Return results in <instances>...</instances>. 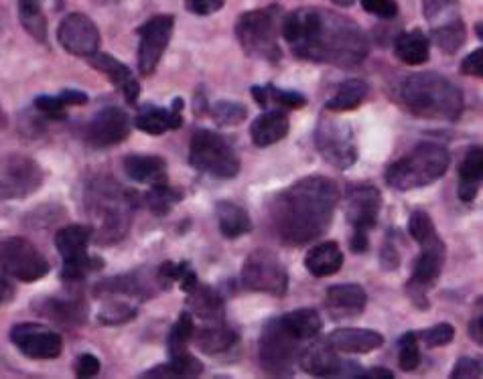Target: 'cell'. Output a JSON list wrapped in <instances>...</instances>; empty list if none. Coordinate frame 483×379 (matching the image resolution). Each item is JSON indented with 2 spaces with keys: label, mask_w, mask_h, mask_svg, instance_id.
<instances>
[{
  "label": "cell",
  "mask_w": 483,
  "mask_h": 379,
  "mask_svg": "<svg viewBox=\"0 0 483 379\" xmlns=\"http://www.w3.org/2000/svg\"><path fill=\"white\" fill-rule=\"evenodd\" d=\"M280 37L295 57L337 67L360 65L370 43L357 23L327 8H297L280 21Z\"/></svg>",
  "instance_id": "cell-1"
},
{
  "label": "cell",
  "mask_w": 483,
  "mask_h": 379,
  "mask_svg": "<svg viewBox=\"0 0 483 379\" xmlns=\"http://www.w3.org/2000/svg\"><path fill=\"white\" fill-rule=\"evenodd\" d=\"M337 204V183L329 176L311 175L274 197L270 222L282 243L305 246L329 230Z\"/></svg>",
  "instance_id": "cell-2"
},
{
  "label": "cell",
  "mask_w": 483,
  "mask_h": 379,
  "mask_svg": "<svg viewBox=\"0 0 483 379\" xmlns=\"http://www.w3.org/2000/svg\"><path fill=\"white\" fill-rule=\"evenodd\" d=\"M402 102L421 120L455 122L463 114V91L435 71L412 73L402 83Z\"/></svg>",
  "instance_id": "cell-3"
},
{
  "label": "cell",
  "mask_w": 483,
  "mask_h": 379,
  "mask_svg": "<svg viewBox=\"0 0 483 379\" xmlns=\"http://www.w3.org/2000/svg\"><path fill=\"white\" fill-rule=\"evenodd\" d=\"M86 205L90 215L98 222V243H114L128 233L132 215L138 207V195L128 189H122L116 181L102 176V179L90 183L86 191Z\"/></svg>",
  "instance_id": "cell-4"
},
{
  "label": "cell",
  "mask_w": 483,
  "mask_h": 379,
  "mask_svg": "<svg viewBox=\"0 0 483 379\" xmlns=\"http://www.w3.org/2000/svg\"><path fill=\"white\" fill-rule=\"evenodd\" d=\"M451 155L437 142H421L406 156L398 158L386 171V183L396 191H412L429 187L445 176Z\"/></svg>",
  "instance_id": "cell-5"
},
{
  "label": "cell",
  "mask_w": 483,
  "mask_h": 379,
  "mask_svg": "<svg viewBox=\"0 0 483 379\" xmlns=\"http://www.w3.org/2000/svg\"><path fill=\"white\" fill-rule=\"evenodd\" d=\"M280 21L282 13L277 5L242 14L236 23V37L244 53L269 63L280 62Z\"/></svg>",
  "instance_id": "cell-6"
},
{
  "label": "cell",
  "mask_w": 483,
  "mask_h": 379,
  "mask_svg": "<svg viewBox=\"0 0 483 379\" xmlns=\"http://www.w3.org/2000/svg\"><path fill=\"white\" fill-rule=\"evenodd\" d=\"M189 165L215 179H234L240 173V156L222 134L202 128L189 145Z\"/></svg>",
  "instance_id": "cell-7"
},
{
  "label": "cell",
  "mask_w": 483,
  "mask_h": 379,
  "mask_svg": "<svg viewBox=\"0 0 483 379\" xmlns=\"http://www.w3.org/2000/svg\"><path fill=\"white\" fill-rule=\"evenodd\" d=\"M315 147H317L323 161L347 171L357 161V142L352 124L337 118H321L315 128Z\"/></svg>",
  "instance_id": "cell-8"
},
{
  "label": "cell",
  "mask_w": 483,
  "mask_h": 379,
  "mask_svg": "<svg viewBox=\"0 0 483 379\" xmlns=\"http://www.w3.org/2000/svg\"><path fill=\"white\" fill-rule=\"evenodd\" d=\"M242 284L246 290L280 298L289 290V272L274 251L260 248L246 258L242 268Z\"/></svg>",
  "instance_id": "cell-9"
},
{
  "label": "cell",
  "mask_w": 483,
  "mask_h": 379,
  "mask_svg": "<svg viewBox=\"0 0 483 379\" xmlns=\"http://www.w3.org/2000/svg\"><path fill=\"white\" fill-rule=\"evenodd\" d=\"M297 343L298 341L285 331L279 318H270L262 328L260 345H258V357H260L264 372L274 377L293 375L298 355Z\"/></svg>",
  "instance_id": "cell-10"
},
{
  "label": "cell",
  "mask_w": 483,
  "mask_h": 379,
  "mask_svg": "<svg viewBox=\"0 0 483 379\" xmlns=\"http://www.w3.org/2000/svg\"><path fill=\"white\" fill-rule=\"evenodd\" d=\"M0 270L21 282H37L47 276L49 262L35 243L24 238L0 242Z\"/></svg>",
  "instance_id": "cell-11"
},
{
  "label": "cell",
  "mask_w": 483,
  "mask_h": 379,
  "mask_svg": "<svg viewBox=\"0 0 483 379\" xmlns=\"http://www.w3.org/2000/svg\"><path fill=\"white\" fill-rule=\"evenodd\" d=\"M43 185V168L23 155L0 158V199H24Z\"/></svg>",
  "instance_id": "cell-12"
},
{
  "label": "cell",
  "mask_w": 483,
  "mask_h": 379,
  "mask_svg": "<svg viewBox=\"0 0 483 379\" xmlns=\"http://www.w3.org/2000/svg\"><path fill=\"white\" fill-rule=\"evenodd\" d=\"M175 29V16L173 14H156L148 19L145 24L138 27V70L140 75H153L159 67L161 57L165 53L166 45L171 43Z\"/></svg>",
  "instance_id": "cell-13"
},
{
  "label": "cell",
  "mask_w": 483,
  "mask_h": 379,
  "mask_svg": "<svg viewBox=\"0 0 483 379\" xmlns=\"http://www.w3.org/2000/svg\"><path fill=\"white\" fill-rule=\"evenodd\" d=\"M11 341L23 355L31 359H55L63 351V339L60 333L49 331V328L33 323L13 327Z\"/></svg>",
  "instance_id": "cell-14"
},
{
  "label": "cell",
  "mask_w": 483,
  "mask_h": 379,
  "mask_svg": "<svg viewBox=\"0 0 483 379\" xmlns=\"http://www.w3.org/2000/svg\"><path fill=\"white\" fill-rule=\"evenodd\" d=\"M57 39H60L65 52L76 57H90L98 52L99 47V31L90 16L81 13H73L65 16L60 29H57Z\"/></svg>",
  "instance_id": "cell-15"
},
{
  "label": "cell",
  "mask_w": 483,
  "mask_h": 379,
  "mask_svg": "<svg viewBox=\"0 0 483 379\" xmlns=\"http://www.w3.org/2000/svg\"><path fill=\"white\" fill-rule=\"evenodd\" d=\"M130 134V118L124 109L110 106L99 109L86 126V140L91 147L106 148L120 145Z\"/></svg>",
  "instance_id": "cell-16"
},
{
  "label": "cell",
  "mask_w": 483,
  "mask_h": 379,
  "mask_svg": "<svg viewBox=\"0 0 483 379\" xmlns=\"http://www.w3.org/2000/svg\"><path fill=\"white\" fill-rule=\"evenodd\" d=\"M382 209L380 191L370 183H360L347 189L346 219L354 230L370 232L378 223Z\"/></svg>",
  "instance_id": "cell-17"
},
{
  "label": "cell",
  "mask_w": 483,
  "mask_h": 379,
  "mask_svg": "<svg viewBox=\"0 0 483 379\" xmlns=\"http://www.w3.org/2000/svg\"><path fill=\"white\" fill-rule=\"evenodd\" d=\"M161 290V284L156 280V270L140 268V270L108 278L102 284H98L96 294L99 297H128L138 300L153 298Z\"/></svg>",
  "instance_id": "cell-18"
},
{
  "label": "cell",
  "mask_w": 483,
  "mask_h": 379,
  "mask_svg": "<svg viewBox=\"0 0 483 379\" xmlns=\"http://www.w3.org/2000/svg\"><path fill=\"white\" fill-rule=\"evenodd\" d=\"M88 62L91 67H94V70L104 73L106 78L122 91L124 99H127L130 106L138 104L140 86L137 81V75L132 73V70L127 63L118 62V59L112 57L110 53H98V52L94 55H90Z\"/></svg>",
  "instance_id": "cell-19"
},
{
  "label": "cell",
  "mask_w": 483,
  "mask_h": 379,
  "mask_svg": "<svg viewBox=\"0 0 483 379\" xmlns=\"http://www.w3.org/2000/svg\"><path fill=\"white\" fill-rule=\"evenodd\" d=\"M183 102L181 98H175L169 108L161 106H143L137 116V128L151 137H161L166 130H179L183 126Z\"/></svg>",
  "instance_id": "cell-20"
},
{
  "label": "cell",
  "mask_w": 483,
  "mask_h": 379,
  "mask_svg": "<svg viewBox=\"0 0 483 379\" xmlns=\"http://www.w3.org/2000/svg\"><path fill=\"white\" fill-rule=\"evenodd\" d=\"M325 305H327L333 318H354L365 310L368 294L360 284H336L327 289Z\"/></svg>",
  "instance_id": "cell-21"
},
{
  "label": "cell",
  "mask_w": 483,
  "mask_h": 379,
  "mask_svg": "<svg viewBox=\"0 0 483 379\" xmlns=\"http://www.w3.org/2000/svg\"><path fill=\"white\" fill-rule=\"evenodd\" d=\"M297 361L305 374L315 377H336L341 375V369H344V361L337 357L336 349L329 343L309 345L298 353Z\"/></svg>",
  "instance_id": "cell-22"
},
{
  "label": "cell",
  "mask_w": 483,
  "mask_h": 379,
  "mask_svg": "<svg viewBox=\"0 0 483 379\" xmlns=\"http://www.w3.org/2000/svg\"><path fill=\"white\" fill-rule=\"evenodd\" d=\"M327 343L336 351L344 353H355V355H365V353L378 351L384 345V335L372 328H355V327H344L337 328L329 335Z\"/></svg>",
  "instance_id": "cell-23"
},
{
  "label": "cell",
  "mask_w": 483,
  "mask_h": 379,
  "mask_svg": "<svg viewBox=\"0 0 483 379\" xmlns=\"http://www.w3.org/2000/svg\"><path fill=\"white\" fill-rule=\"evenodd\" d=\"M238 339H240L238 331L226 323V318H223V321L207 323L202 328L195 327L194 333L197 349L205 353V355H220V353H226L234 347Z\"/></svg>",
  "instance_id": "cell-24"
},
{
  "label": "cell",
  "mask_w": 483,
  "mask_h": 379,
  "mask_svg": "<svg viewBox=\"0 0 483 379\" xmlns=\"http://www.w3.org/2000/svg\"><path fill=\"white\" fill-rule=\"evenodd\" d=\"M290 122L289 116L282 109H269L266 114H260L250 126V138L256 147H272L277 142L285 140L289 137Z\"/></svg>",
  "instance_id": "cell-25"
},
{
  "label": "cell",
  "mask_w": 483,
  "mask_h": 379,
  "mask_svg": "<svg viewBox=\"0 0 483 379\" xmlns=\"http://www.w3.org/2000/svg\"><path fill=\"white\" fill-rule=\"evenodd\" d=\"M187 307L191 315L202 318L205 323L226 318V315H223L226 313V305H223L220 292H215L212 286H205L202 282H197L195 289L187 292Z\"/></svg>",
  "instance_id": "cell-26"
},
{
  "label": "cell",
  "mask_w": 483,
  "mask_h": 379,
  "mask_svg": "<svg viewBox=\"0 0 483 379\" xmlns=\"http://www.w3.org/2000/svg\"><path fill=\"white\" fill-rule=\"evenodd\" d=\"M344 266V251L337 242H323L313 246L305 256L307 272L315 278H327L337 274Z\"/></svg>",
  "instance_id": "cell-27"
},
{
  "label": "cell",
  "mask_w": 483,
  "mask_h": 379,
  "mask_svg": "<svg viewBox=\"0 0 483 379\" xmlns=\"http://www.w3.org/2000/svg\"><path fill=\"white\" fill-rule=\"evenodd\" d=\"M483 179V148L471 147L465 153L463 161L459 165V199L463 204H471L478 197Z\"/></svg>",
  "instance_id": "cell-28"
},
{
  "label": "cell",
  "mask_w": 483,
  "mask_h": 379,
  "mask_svg": "<svg viewBox=\"0 0 483 379\" xmlns=\"http://www.w3.org/2000/svg\"><path fill=\"white\" fill-rule=\"evenodd\" d=\"M124 173H127L132 181L137 183H159L166 181V163L163 156L155 155H128L122 161Z\"/></svg>",
  "instance_id": "cell-29"
},
{
  "label": "cell",
  "mask_w": 483,
  "mask_h": 379,
  "mask_svg": "<svg viewBox=\"0 0 483 379\" xmlns=\"http://www.w3.org/2000/svg\"><path fill=\"white\" fill-rule=\"evenodd\" d=\"M394 53L406 65L427 63L431 57V41L427 33L421 29L401 33L394 41Z\"/></svg>",
  "instance_id": "cell-30"
},
{
  "label": "cell",
  "mask_w": 483,
  "mask_h": 379,
  "mask_svg": "<svg viewBox=\"0 0 483 379\" xmlns=\"http://www.w3.org/2000/svg\"><path fill=\"white\" fill-rule=\"evenodd\" d=\"M94 230L88 225H68L55 233V248L60 251L63 262H73L88 256V243Z\"/></svg>",
  "instance_id": "cell-31"
},
{
  "label": "cell",
  "mask_w": 483,
  "mask_h": 379,
  "mask_svg": "<svg viewBox=\"0 0 483 379\" xmlns=\"http://www.w3.org/2000/svg\"><path fill=\"white\" fill-rule=\"evenodd\" d=\"M215 215H218V225L223 238L238 240L242 235L252 232V222H250L248 212L238 204L220 201V204L215 205Z\"/></svg>",
  "instance_id": "cell-32"
},
{
  "label": "cell",
  "mask_w": 483,
  "mask_h": 379,
  "mask_svg": "<svg viewBox=\"0 0 483 379\" xmlns=\"http://www.w3.org/2000/svg\"><path fill=\"white\" fill-rule=\"evenodd\" d=\"M279 321L282 327H285V331L289 335H293L297 341L315 339V336H317L323 328L321 317L315 308L290 310V313L282 315Z\"/></svg>",
  "instance_id": "cell-33"
},
{
  "label": "cell",
  "mask_w": 483,
  "mask_h": 379,
  "mask_svg": "<svg viewBox=\"0 0 483 379\" xmlns=\"http://www.w3.org/2000/svg\"><path fill=\"white\" fill-rule=\"evenodd\" d=\"M370 94V86L362 80H347L337 88L336 96H333L325 108L329 112H352V109L360 108L364 99Z\"/></svg>",
  "instance_id": "cell-34"
},
{
  "label": "cell",
  "mask_w": 483,
  "mask_h": 379,
  "mask_svg": "<svg viewBox=\"0 0 483 379\" xmlns=\"http://www.w3.org/2000/svg\"><path fill=\"white\" fill-rule=\"evenodd\" d=\"M204 374V364L195 355H191L189 349L181 351L177 355H171V361L155 369H148L143 377H197Z\"/></svg>",
  "instance_id": "cell-35"
},
{
  "label": "cell",
  "mask_w": 483,
  "mask_h": 379,
  "mask_svg": "<svg viewBox=\"0 0 483 379\" xmlns=\"http://www.w3.org/2000/svg\"><path fill=\"white\" fill-rule=\"evenodd\" d=\"M156 280L161 290H171L173 284H179V289L187 294L195 289L199 278L189 262H163L156 270Z\"/></svg>",
  "instance_id": "cell-36"
},
{
  "label": "cell",
  "mask_w": 483,
  "mask_h": 379,
  "mask_svg": "<svg viewBox=\"0 0 483 379\" xmlns=\"http://www.w3.org/2000/svg\"><path fill=\"white\" fill-rule=\"evenodd\" d=\"M41 315H45L62 325H81L86 321V307L80 300L47 298L39 305Z\"/></svg>",
  "instance_id": "cell-37"
},
{
  "label": "cell",
  "mask_w": 483,
  "mask_h": 379,
  "mask_svg": "<svg viewBox=\"0 0 483 379\" xmlns=\"http://www.w3.org/2000/svg\"><path fill=\"white\" fill-rule=\"evenodd\" d=\"M181 199H183V191L173 187L169 179H166V181H159V183L151 185V189H148L145 195V204L155 215L163 217L169 212H173L175 205L181 204Z\"/></svg>",
  "instance_id": "cell-38"
},
{
  "label": "cell",
  "mask_w": 483,
  "mask_h": 379,
  "mask_svg": "<svg viewBox=\"0 0 483 379\" xmlns=\"http://www.w3.org/2000/svg\"><path fill=\"white\" fill-rule=\"evenodd\" d=\"M250 94L256 99V104L260 108H269L272 104H277L280 108L289 109H298L307 106V98L298 91H282L279 88H274L272 83L269 86H254L250 90Z\"/></svg>",
  "instance_id": "cell-39"
},
{
  "label": "cell",
  "mask_w": 483,
  "mask_h": 379,
  "mask_svg": "<svg viewBox=\"0 0 483 379\" xmlns=\"http://www.w3.org/2000/svg\"><path fill=\"white\" fill-rule=\"evenodd\" d=\"M431 37H432V41H435L440 52L447 53V55H455L465 45L468 29H465V23L459 16V19L449 21L445 24H439V27H432Z\"/></svg>",
  "instance_id": "cell-40"
},
{
  "label": "cell",
  "mask_w": 483,
  "mask_h": 379,
  "mask_svg": "<svg viewBox=\"0 0 483 379\" xmlns=\"http://www.w3.org/2000/svg\"><path fill=\"white\" fill-rule=\"evenodd\" d=\"M408 233H411V238L419 243L421 248H431L443 243L432 217L427 212H422V209H416V212L411 213V219H408Z\"/></svg>",
  "instance_id": "cell-41"
},
{
  "label": "cell",
  "mask_w": 483,
  "mask_h": 379,
  "mask_svg": "<svg viewBox=\"0 0 483 379\" xmlns=\"http://www.w3.org/2000/svg\"><path fill=\"white\" fill-rule=\"evenodd\" d=\"M41 3L43 0H19V14L23 27L31 33L41 43L47 41V19L43 11H41Z\"/></svg>",
  "instance_id": "cell-42"
},
{
  "label": "cell",
  "mask_w": 483,
  "mask_h": 379,
  "mask_svg": "<svg viewBox=\"0 0 483 379\" xmlns=\"http://www.w3.org/2000/svg\"><path fill=\"white\" fill-rule=\"evenodd\" d=\"M194 333H195L194 315H191L189 310H183L177 321L171 327L169 335H166V351H169V357L177 355L181 351H187V345L194 339Z\"/></svg>",
  "instance_id": "cell-43"
},
{
  "label": "cell",
  "mask_w": 483,
  "mask_h": 379,
  "mask_svg": "<svg viewBox=\"0 0 483 379\" xmlns=\"http://www.w3.org/2000/svg\"><path fill=\"white\" fill-rule=\"evenodd\" d=\"M422 13L432 27L459 19V0H422Z\"/></svg>",
  "instance_id": "cell-44"
},
{
  "label": "cell",
  "mask_w": 483,
  "mask_h": 379,
  "mask_svg": "<svg viewBox=\"0 0 483 379\" xmlns=\"http://www.w3.org/2000/svg\"><path fill=\"white\" fill-rule=\"evenodd\" d=\"M398 365L402 372L411 374L421 365V349H419V336L414 333H406L398 341Z\"/></svg>",
  "instance_id": "cell-45"
},
{
  "label": "cell",
  "mask_w": 483,
  "mask_h": 379,
  "mask_svg": "<svg viewBox=\"0 0 483 379\" xmlns=\"http://www.w3.org/2000/svg\"><path fill=\"white\" fill-rule=\"evenodd\" d=\"M102 268H104L102 258H96V256L88 254L80 260H73V262H63L62 278L63 280H81V278H86L91 272L102 270Z\"/></svg>",
  "instance_id": "cell-46"
},
{
  "label": "cell",
  "mask_w": 483,
  "mask_h": 379,
  "mask_svg": "<svg viewBox=\"0 0 483 379\" xmlns=\"http://www.w3.org/2000/svg\"><path fill=\"white\" fill-rule=\"evenodd\" d=\"M213 120L220 126H238L248 118L246 106H242L240 102H230V99H222L213 106L212 109Z\"/></svg>",
  "instance_id": "cell-47"
},
{
  "label": "cell",
  "mask_w": 483,
  "mask_h": 379,
  "mask_svg": "<svg viewBox=\"0 0 483 379\" xmlns=\"http://www.w3.org/2000/svg\"><path fill=\"white\" fill-rule=\"evenodd\" d=\"M137 313V307L128 305V302L124 300H112L110 305H106L102 310H99V323L104 325H120V323H128L135 318Z\"/></svg>",
  "instance_id": "cell-48"
},
{
  "label": "cell",
  "mask_w": 483,
  "mask_h": 379,
  "mask_svg": "<svg viewBox=\"0 0 483 379\" xmlns=\"http://www.w3.org/2000/svg\"><path fill=\"white\" fill-rule=\"evenodd\" d=\"M424 341L427 347H445L455 339V328L449 323H439L431 328H424L421 335H416Z\"/></svg>",
  "instance_id": "cell-49"
},
{
  "label": "cell",
  "mask_w": 483,
  "mask_h": 379,
  "mask_svg": "<svg viewBox=\"0 0 483 379\" xmlns=\"http://www.w3.org/2000/svg\"><path fill=\"white\" fill-rule=\"evenodd\" d=\"M35 108L41 114H45L52 120H63L65 118V106L60 96H41L35 99Z\"/></svg>",
  "instance_id": "cell-50"
},
{
  "label": "cell",
  "mask_w": 483,
  "mask_h": 379,
  "mask_svg": "<svg viewBox=\"0 0 483 379\" xmlns=\"http://www.w3.org/2000/svg\"><path fill=\"white\" fill-rule=\"evenodd\" d=\"M362 8L365 13H370L374 16H380V19H394L398 14V5L396 0H360Z\"/></svg>",
  "instance_id": "cell-51"
},
{
  "label": "cell",
  "mask_w": 483,
  "mask_h": 379,
  "mask_svg": "<svg viewBox=\"0 0 483 379\" xmlns=\"http://www.w3.org/2000/svg\"><path fill=\"white\" fill-rule=\"evenodd\" d=\"M481 361L478 359H471V357H461L459 361H457L453 372H451V377L453 379H469V377H481Z\"/></svg>",
  "instance_id": "cell-52"
},
{
  "label": "cell",
  "mask_w": 483,
  "mask_h": 379,
  "mask_svg": "<svg viewBox=\"0 0 483 379\" xmlns=\"http://www.w3.org/2000/svg\"><path fill=\"white\" fill-rule=\"evenodd\" d=\"M223 3H226V0H185V8L189 13L205 16L222 11Z\"/></svg>",
  "instance_id": "cell-53"
},
{
  "label": "cell",
  "mask_w": 483,
  "mask_h": 379,
  "mask_svg": "<svg viewBox=\"0 0 483 379\" xmlns=\"http://www.w3.org/2000/svg\"><path fill=\"white\" fill-rule=\"evenodd\" d=\"M461 71L471 78H483V49H476L463 59Z\"/></svg>",
  "instance_id": "cell-54"
},
{
  "label": "cell",
  "mask_w": 483,
  "mask_h": 379,
  "mask_svg": "<svg viewBox=\"0 0 483 379\" xmlns=\"http://www.w3.org/2000/svg\"><path fill=\"white\" fill-rule=\"evenodd\" d=\"M99 374V361L96 355L83 353L76 361V375L78 377H96Z\"/></svg>",
  "instance_id": "cell-55"
},
{
  "label": "cell",
  "mask_w": 483,
  "mask_h": 379,
  "mask_svg": "<svg viewBox=\"0 0 483 379\" xmlns=\"http://www.w3.org/2000/svg\"><path fill=\"white\" fill-rule=\"evenodd\" d=\"M368 232L364 230H354V235H352V242H349V248H352L354 254H364V251H368Z\"/></svg>",
  "instance_id": "cell-56"
},
{
  "label": "cell",
  "mask_w": 483,
  "mask_h": 379,
  "mask_svg": "<svg viewBox=\"0 0 483 379\" xmlns=\"http://www.w3.org/2000/svg\"><path fill=\"white\" fill-rule=\"evenodd\" d=\"M382 264H384V268H388V270H394V268H398V264H401V256H398V251L394 246H390V243H386L384 250H382Z\"/></svg>",
  "instance_id": "cell-57"
},
{
  "label": "cell",
  "mask_w": 483,
  "mask_h": 379,
  "mask_svg": "<svg viewBox=\"0 0 483 379\" xmlns=\"http://www.w3.org/2000/svg\"><path fill=\"white\" fill-rule=\"evenodd\" d=\"M60 98L63 99L65 106H83V104H88V96L83 94V91H78V90H65V91H62Z\"/></svg>",
  "instance_id": "cell-58"
},
{
  "label": "cell",
  "mask_w": 483,
  "mask_h": 379,
  "mask_svg": "<svg viewBox=\"0 0 483 379\" xmlns=\"http://www.w3.org/2000/svg\"><path fill=\"white\" fill-rule=\"evenodd\" d=\"M481 327H483V317H481V315H478V317L473 318V321H471V325H469V335H471V339L476 341L478 345H483Z\"/></svg>",
  "instance_id": "cell-59"
},
{
  "label": "cell",
  "mask_w": 483,
  "mask_h": 379,
  "mask_svg": "<svg viewBox=\"0 0 483 379\" xmlns=\"http://www.w3.org/2000/svg\"><path fill=\"white\" fill-rule=\"evenodd\" d=\"M13 294H14V289L11 286V282H8L5 276H0V305L6 300H11Z\"/></svg>",
  "instance_id": "cell-60"
},
{
  "label": "cell",
  "mask_w": 483,
  "mask_h": 379,
  "mask_svg": "<svg viewBox=\"0 0 483 379\" xmlns=\"http://www.w3.org/2000/svg\"><path fill=\"white\" fill-rule=\"evenodd\" d=\"M364 375L365 377H382V379H393L394 377V374L384 367H374V369H370V372H364Z\"/></svg>",
  "instance_id": "cell-61"
},
{
  "label": "cell",
  "mask_w": 483,
  "mask_h": 379,
  "mask_svg": "<svg viewBox=\"0 0 483 379\" xmlns=\"http://www.w3.org/2000/svg\"><path fill=\"white\" fill-rule=\"evenodd\" d=\"M333 5H337V6H352L355 0H331Z\"/></svg>",
  "instance_id": "cell-62"
},
{
  "label": "cell",
  "mask_w": 483,
  "mask_h": 379,
  "mask_svg": "<svg viewBox=\"0 0 483 379\" xmlns=\"http://www.w3.org/2000/svg\"><path fill=\"white\" fill-rule=\"evenodd\" d=\"M5 126H6V114L0 109V128H5Z\"/></svg>",
  "instance_id": "cell-63"
},
{
  "label": "cell",
  "mask_w": 483,
  "mask_h": 379,
  "mask_svg": "<svg viewBox=\"0 0 483 379\" xmlns=\"http://www.w3.org/2000/svg\"><path fill=\"white\" fill-rule=\"evenodd\" d=\"M476 31H478V37H479V39H483V33H481V23H478V24H476Z\"/></svg>",
  "instance_id": "cell-64"
}]
</instances>
